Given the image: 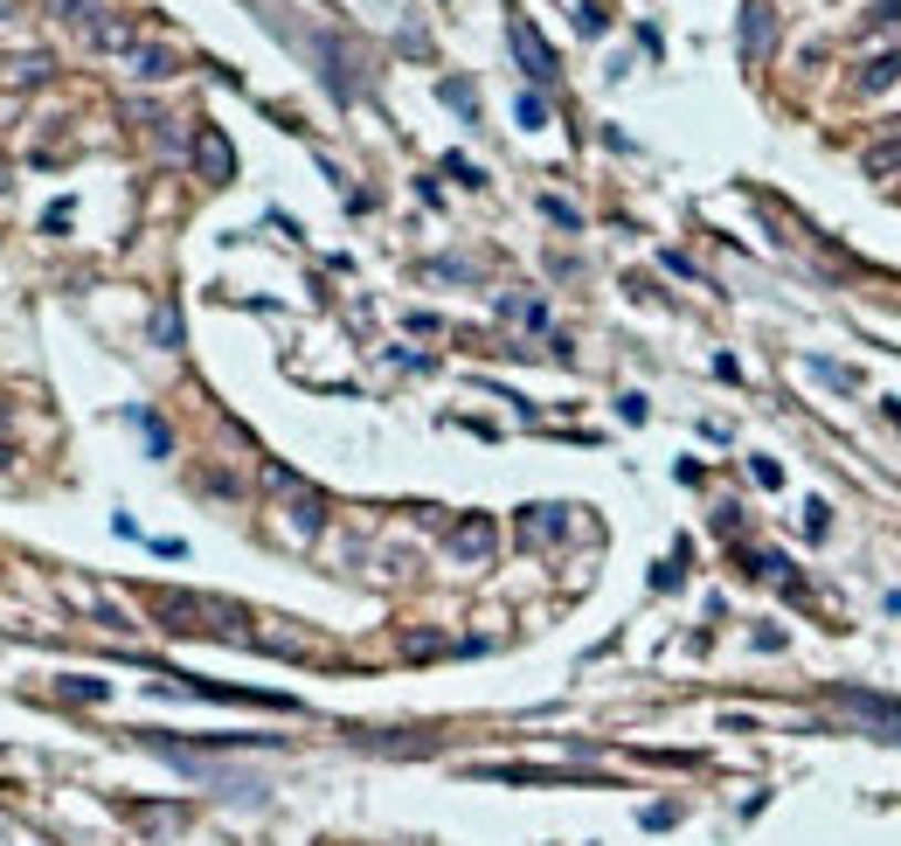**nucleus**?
<instances>
[{
    "instance_id": "f257e3e1",
    "label": "nucleus",
    "mask_w": 901,
    "mask_h": 846,
    "mask_svg": "<svg viewBox=\"0 0 901 846\" xmlns=\"http://www.w3.org/2000/svg\"><path fill=\"white\" fill-rule=\"evenodd\" d=\"M832 701H839L846 714H860L867 735L901 742V701H894V694H867V687H832Z\"/></svg>"
},
{
    "instance_id": "f03ea898",
    "label": "nucleus",
    "mask_w": 901,
    "mask_h": 846,
    "mask_svg": "<svg viewBox=\"0 0 901 846\" xmlns=\"http://www.w3.org/2000/svg\"><path fill=\"white\" fill-rule=\"evenodd\" d=\"M264 485L292 500V528L305 534V542H313V534L326 528V500H319V493H313V485H305L298 472H285V466H264Z\"/></svg>"
},
{
    "instance_id": "7ed1b4c3",
    "label": "nucleus",
    "mask_w": 901,
    "mask_h": 846,
    "mask_svg": "<svg viewBox=\"0 0 901 846\" xmlns=\"http://www.w3.org/2000/svg\"><path fill=\"white\" fill-rule=\"evenodd\" d=\"M769 49H777V8H769V0H750V8H742V56L763 63Z\"/></svg>"
},
{
    "instance_id": "20e7f679",
    "label": "nucleus",
    "mask_w": 901,
    "mask_h": 846,
    "mask_svg": "<svg viewBox=\"0 0 901 846\" xmlns=\"http://www.w3.org/2000/svg\"><path fill=\"white\" fill-rule=\"evenodd\" d=\"M195 167H201V181H229V174H237V153H229V139L216 133V125L195 133Z\"/></svg>"
},
{
    "instance_id": "39448f33",
    "label": "nucleus",
    "mask_w": 901,
    "mask_h": 846,
    "mask_svg": "<svg viewBox=\"0 0 901 846\" xmlns=\"http://www.w3.org/2000/svg\"><path fill=\"white\" fill-rule=\"evenodd\" d=\"M513 56H521V70L534 76V84H555V49L541 42L527 21H513Z\"/></svg>"
},
{
    "instance_id": "423d86ee",
    "label": "nucleus",
    "mask_w": 901,
    "mask_h": 846,
    "mask_svg": "<svg viewBox=\"0 0 901 846\" xmlns=\"http://www.w3.org/2000/svg\"><path fill=\"white\" fill-rule=\"evenodd\" d=\"M493 542H500V534H493V521H485V514H465V521L451 528V555H465V562H485V555H493Z\"/></svg>"
},
{
    "instance_id": "0eeeda50",
    "label": "nucleus",
    "mask_w": 901,
    "mask_h": 846,
    "mask_svg": "<svg viewBox=\"0 0 901 846\" xmlns=\"http://www.w3.org/2000/svg\"><path fill=\"white\" fill-rule=\"evenodd\" d=\"M888 84H901V49H888V56H867V63L853 70V91H860V97L888 91Z\"/></svg>"
},
{
    "instance_id": "6e6552de",
    "label": "nucleus",
    "mask_w": 901,
    "mask_h": 846,
    "mask_svg": "<svg viewBox=\"0 0 901 846\" xmlns=\"http://www.w3.org/2000/svg\"><path fill=\"white\" fill-rule=\"evenodd\" d=\"M125 63H133V76H146V84H160V76H174V70H180L174 49H146V42L125 49Z\"/></svg>"
},
{
    "instance_id": "1a4fd4ad",
    "label": "nucleus",
    "mask_w": 901,
    "mask_h": 846,
    "mask_svg": "<svg viewBox=\"0 0 901 846\" xmlns=\"http://www.w3.org/2000/svg\"><path fill=\"white\" fill-rule=\"evenodd\" d=\"M860 167H867V181H888V174H901V118L888 125V139H881V146H867V160H860Z\"/></svg>"
},
{
    "instance_id": "9d476101",
    "label": "nucleus",
    "mask_w": 901,
    "mask_h": 846,
    "mask_svg": "<svg viewBox=\"0 0 901 846\" xmlns=\"http://www.w3.org/2000/svg\"><path fill=\"white\" fill-rule=\"evenodd\" d=\"M562 514H569V506H527V514H521V534H527V542H555V534L569 528Z\"/></svg>"
},
{
    "instance_id": "9b49d317",
    "label": "nucleus",
    "mask_w": 901,
    "mask_h": 846,
    "mask_svg": "<svg viewBox=\"0 0 901 846\" xmlns=\"http://www.w3.org/2000/svg\"><path fill=\"white\" fill-rule=\"evenodd\" d=\"M133 424H139V438H146V451H153V458H167V451H174V438H167V424L153 417V409H133Z\"/></svg>"
},
{
    "instance_id": "f8f14e48",
    "label": "nucleus",
    "mask_w": 901,
    "mask_h": 846,
    "mask_svg": "<svg viewBox=\"0 0 901 846\" xmlns=\"http://www.w3.org/2000/svg\"><path fill=\"white\" fill-rule=\"evenodd\" d=\"M867 35H888V29H901V0H867Z\"/></svg>"
},
{
    "instance_id": "ddd939ff",
    "label": "nucleus",
    "mask_w": 901,
    "mask_h": 846,
    "mask_svg": "<svg viewBox=\"0 0 901 846\" xmlns=\"http://www.w3.org/2000/svg\"><path fill=\"white\" fill-rule=\"evenodd\" d=\"M63 694H76V701H105V694H112V680H91V673H70V680H63Z\"/></svg>"
},
{
    "instance_id": "4468645a",
    "label": "nucleus",
    "mask_w": 901,
    "mask_h": 846,
    "mask_svg": "<svg viewBox=\"0 0 901 846\" xmlns=\"http://www.w3.org/2000/svg\"><path fill=\"white\" fill-rule=\"evenodd\" d=\"M153 341H160V347H180V313H174V305L153 313Z\"/></svg>"
},
{
    "instance_id": "2eb2a0df",
    "label": "nucleus",
    "mask_w": 901,
    "mask_h": 846,
    "mask_svg": "<svg viewBox=\"0 0 901 846\" xmlns=\"http://www.w3.org/2000/svg\"><path fill=\"white\" fill-rule=\"evenodd\" d=\"M826 528H832V506L811 500V506H805V534H818V542H826Z\"/></svg>"
},
{
    "instance_id": "dca6fc26",
    "label": "nucleus",
    "mask_w": 901,
    "mask_h": 846,
    "mask_svg": "<svg viewBox=\"0 0 901 846\" xmlns=\"http://www.w3.org/2000/svg\"><path fill=\"white\" fill-rule=\"evenodd\" d=\"M541 216H548L555 229H576V222H583V216L569 209V201H555V195H548V201H541Z\"/></svg>"
},
{
    "instance_id": "f3484780",
    "label": "nucleus",
    "mask_w": 901,
    "mask_h": 846,
    "mask_svg": "<svg viewBox=\"0 0 901 846\" xmlns=\"http://www.w3.org/2000/svg\"><path fill=\"white\" fill-rule=\"evenodd\" d=\"M818 382H832V389H853V368H839V362H811Z\"/></svg>"
},
{
    "instance_id": "a211bd4d",
    "label": "nucleus",
    "mask_w": 901,
    "mask_h": 846,
    "mask_svg": "<svg viewBox=\"0 0 901 846\" xmlns=\"http://www.w3.org/2000/svg\"><path fill=\"white\" fill-rule=\"evenodd\" d=\"M513 118H521V125H548V105H541V97L527 91V97H521V105H513Z\"/></svg>"
},
{
    "instance_id": "6ab92c4d",
    "label": "nucleus",
    "mask_w": 901,
    "mask_h": 846,
    "mask_svg": "<svg viewBox=\"0 0 901 846\" xmlns=\"http://www.w3.org/2000/svg\"><path fill=\"white\" fill-rule=\"evenodd\" d=\"M444 105H451V112H465V118L479 112V105H472V91H465V84H444Z\"/></svg>"
},
{
    "instance_id": "aec40b11",
    "label": "nucleus",
    "mask_w": 901,
    "mask_h": 846,
    "mask_svg": "<svg viewBox=\"0 0 901 846\" xmlns=\"http://www.w3.org/2000/svg\"><path fill=\"white\" fill-rule=\"evenodd\" d=\"M444 167H451V174H458V181H465V188H479V181H485V174H479L472 160H458V153H451V160H444Z\"/></svg>"
},
{
    "instance_id": "412c9836",
    "label": "nucleus",
    "mask_w": 901,
    "mask_h": 846,
    "mask_svg": "<svg viewBox=\"0 0 901 846\" xmlns=\"http://www.w3.org/2000/svg\"><path fill=\"white\" fill-rule=\"evenodd\" d=\"M750 472H756L763 485H784V466H769V458H750Z\"/></svg>"
},
{
    "instance_id": "4be33fe9",
    "label": "nucleus",
    "mask_w": 901,
    "mask_h": 846,
    "mask_svg": "<svg viewBox=\"0 0 901 846\" xmlns=\"http://www.w3.org/2000/svg\"><path fill=\"white\" fill-rule=\"evenodd\" d=\"M14 466V451H8V438H0V472H8Z\"/></svg>"
},
{
    "instance_id": "5701e85b",
    "label": "nucleus",
    "mask_w": 901,
    "mask_h": 846,
    "mask_svg": "<svg viewBox=\"0 0 901 846\" xmlns=\"http://www.w3.org/2000/svg\"><path fill=\"white\" fill-rule=\"evenodd\" d=\"M0 430H8V409H0Z\"/></svg>"
},
{
    "instance_id": "b1692460",
    "label": "nucleus",
    "mask_w": 901,
    "mask_h": 846,
    "mask_svg": "<svg viewBox=\"0 0 901 846\" xmlns=\"http://www.w3.org/2000/svg\"><path fill=\"white\" fill-rule=\"evenodd\" d=\"M0 188H8V167H0Z\"/></svg>"
}]
</instances>
